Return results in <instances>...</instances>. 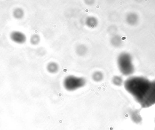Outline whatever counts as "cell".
Returning <instances> with one entry per match:
<instances>
[{"label": "cell", "instance_id": "9", "mask_svg": "<svg viewBox=\"0 0 155 130\" xmlns=\"http://www.w3.org/2000/svg\"><path fill=\"white\" fill-rule=\"evenodd\" d=\"M121 37L118 35H114L111 38V44L114 47H118L121 45Z\"/></svg>", "mask_w": 155, "mask_h": 130}, {"label": "cell", "instance_id": "1", "mask_svg": "<svg viewBox=\"0 0 155 130\" xmlns=\"http://www.w3.org/2000/svg\"><path fill=\"white\" fill-rule=\"evenodd\" d=\"M136 100L143 108L155 104V80L150 81L145 78L138 80L135 90Z\"/></svg>", "mask_w": 155, "mask_h": 130}, {"label": "cell", "instance_id": "4", "mask_svg": "<svg viewBox=\"0 0 155 130\" xmlns=\"http://www.w3.org/2000/svg\"><path fill=\"white\" fill-rule=\"evenodd\" d=\"M10 38L12 41L18 44H22L25 42L27 39L25 34L19 31L12 32L10 34Z\"/></svg>", "mask_w": 155, "mask_h": 130}, {"label": "cell", "instance_id": "12", "mask_svg": "<svg viewBox=\"0 0 155 130\" xmlns=\"http://www.w3.org/2000/svg\"><path fill=\"white\" fill-rule=\"evenodd\" d=\"M41 37L38 34H34L31 36L30 38V42L32 45H38L41 42Z\"/></svg>", "mask_w": 155, "mask_h": 130}, {"label": "cell", "instance_id": "10", "mask_svg": "<svg viewBox=\"0 0 155 130\" xmlns=\"http://www.w3.org/2000/svg\"><path fill=\"white\" fill-rule=\"evenodd\" d=\"M13 16L15 18L21 19L24 15V11L21 8H17L14 10L13 12Z\"/></svg>", "mask_w": 155, "mask_h": 130}, {"label": "cell", "instance_id": "8", "mask_svg": "<svg viewBox=\"0 0 155 130\" xmlns=\"http://www.w3.org/2000/svg\"><path fill=\"white\" fill-rule=\"evenodd\" d=\"M92 78L96 82H100L104 79V74L103 72L100 71H96L92 74Z\"/></svg>", "mask_w": 155, "mask_h": 130}, {"label": "cell", "instance_id": "5", "mask_svg": "<svg viewBox=\"0 0 155 130\" xmlns=\"http://www.w3.org/2000/svg\"><path fill=\"white\" fill-rule=\"evenodd\" d=\"M86 25L90 28L94 29L96 28L98 25V19L94 16H89L86 19L85 21Z\"/></svg>", "mask_w": 155, "mask_h": 130}, {"label": "cell", "instance_id": "11", "mask_svg": "<svg viewBox=\"0 0 155 130\" xmlns=\"http://www.w3.org/2000/svg\"><path fill=\"white\" fill-rule=\"evenodd\" d=\"M112 82L114 85L116 86H121L124 83L122 77L118 75H115L112 80Z\"/></svg>", "mask_w": 155, "mask_h": 130}, {"label": "cell", "instance_id": "13", "mask_svg": "<svg viewBox=\"0 0 155 130\" xmlns=\"http://www.w3.org/2000/svg\"><path fill=\"white\" fill-rule=\"evenodd\" d=\"M86 1L87 2H85V3H86L88 5H89V6L92 5H93V4L94 3V2L93 1Z\"/></svg>", "mask_w": 155, "mask_h": 130}, {"label": "cell", "instance_id": "3", "mask_svg": "<svg viewBox=\"0 0 155 130\" xmlns=\"http://www.w3.org/2000/svg\"><path fill=\"white\" fill-rule=\"evenodd\" d=\"M118 65L120 72L124 75H129L133 72V67L129 54L126 53L120 54L117 60Z\"/></svg>", "mask_w": 155, "mask_h": 130}, {"label": "cell", "instance_id": "7", "mask_svg": "<svg viewBox=\"0 0 155 130\" xmlns=\"http://www.w3.org/2000/svg\"><path fill=\"white\" fill-rule=\"evenodd\" d=\"M88 48L84 44H79L75 48V53L79 57H82L86 55Z\"/></svg>", "mask_w": 155, "mask_h": 130}, {"label": "cell", "instance_id": "2", "mask_svg": "<svg viewBox=\"0 0 155 130\" xmlns=\"http://www.w3.org/2000/svg\"><path fill=\"white\" fill-rule=\"evenodd\" d=\"M86 83L85 78L71 75L67 76L63 79V86L67 91L73 92L83 88Z\"/></svg>", "mask_w": 155, "mask_h": 130}, {"label": "cell", "instance_id": "6", "mask_svg": "<svg viewBox=\"0 0 155 130\" xmlns=\"http://www.w3.org/2000/svg\"><path fill=\"white\" fill-rule=\"evenodd\" d=\"M46 70L49 73H56L59 70V65L55 61H50L47 64Z\"/></svg>", "mask_w": 155, "mask_h": 130}]
</instances>
